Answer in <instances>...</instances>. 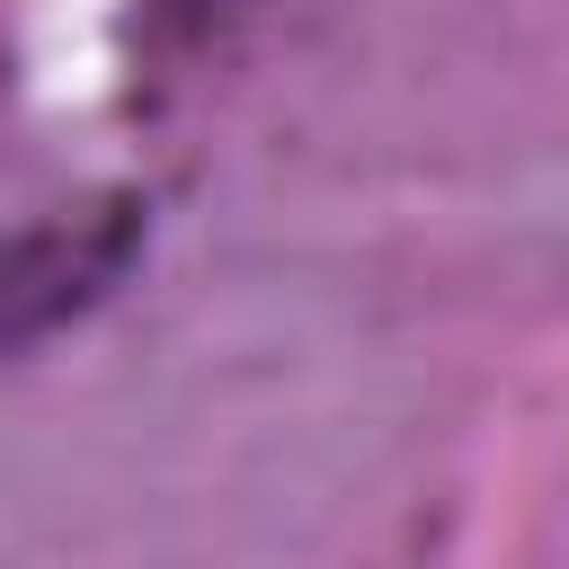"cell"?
I'll use <instances>...</instances> for the list:
<instances>
[{
	"label": "cell",
	"mask_w": 569,
	"mask_h": 569,
	"mask_svg": "<svg viewBox=\"0 0 569 569\" xmlns=\"http://www.w3.org/2000/svg\"><path fill=\"white\" fill-rule=\"evenodd\" d=\"M133 258V213H62L0 231V356L80 320Z\"/></svg>",
	"instance_id": "6da1fadb"
}]
</instances>
